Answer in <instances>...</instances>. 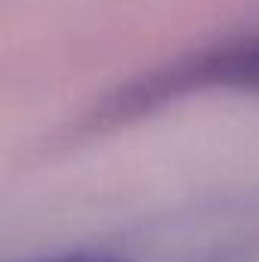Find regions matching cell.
Segmentation results:
<instances>
[{"label": "cell", "mask_w": 259, "mask_h": 262, "mask_svg": "<svg viewBox=\"0 0 259 262\" xmlns=\"http://www.w3.org/2000/svg\"><path fill=\"white\" fill-rule=\"evenodd\" d=\"M207 92L259 95V31L226 34L131 76L82 116V131L107 134L125 128L183 98Z\"/></svg>", "instance_id": "1"}, {"label": "cell", "mask_w": 259, "mask_h": 262, "mask_svg": "<svg viewBox=\"0 0 259 262\" xmlns=\"http://www.w3.org/2000/svg\"><path fill=\"white\" fill-rule=\"evenodd\" d=\"M21 262H134V259L107 253V250H64V253L34 256V259H21Z\"/></svg>", "instance_id": "2"}]
</instances>
